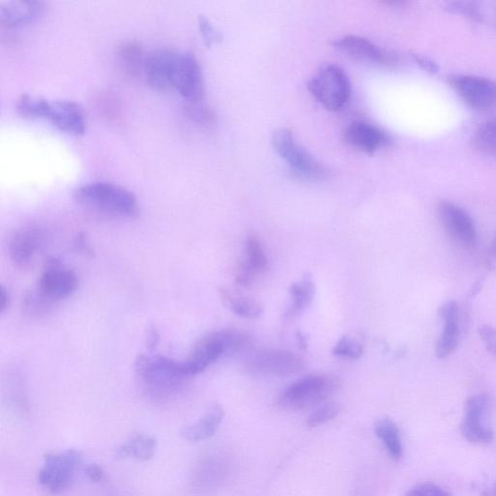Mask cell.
Here are the masks:
<instances>
[{
    "instance_id": "obj_15",
    "label": "cell",
    "mask_w": 496,
    "mask_h": 496,
    "mask_svg": "<svg viewBox=\"0 0 496 496\" xmlns=\"http://www.w3.org/2000/svg\"><path fill=\"white\" fill-rule=\"evenodd\" d=\"M336 49L359 62L375 65H393L396 64V57L391 52L382 49L369 39L360 36L347 35L334 42Z\"/></svg>"
},
{
    "instance_id": "obj_3",
    "label": "cell",
    "mask_w": 496,
    "mask_h": 496,
    "mask_svg": "<svg viewBox=\"0 0 496 496\" xmlns=\"http://www.w3.org/2000/svg\"><path fill=\"white\" fill-rule=\"evenodd\" d=\"M249 342V336L238 330L227 329L213 332L202 338L192 349L190 354L183 361L186 372L189 378L195 377L207 370L223 354L236 352L245 347Z\"/></svg>"
},
{
    "instance_id": "obj_28",
    "label": "cell",
    "mask_w": 496,
    "mask_h": 496,
    "mask_svg": "<svg viewBox=\"0 0 496 496\" xmlns=\"http://www.w3.org/2000/svg\"><path fill=\"white\" fill-rule=\"evenodd\" d=\"M292 299V308L290 309L289 316L305 310L310 304L316 294V286L309 278H305L300 283H293L289 289Z\"/></svg>"
},
{
    "instance_id": "obj_4",
    "label": "cell",
    "mask_w": 496,
    "mask_h": 496,
    "mask_svg": "<svg viewBox=\"0 0 496 496\" xmlns=\"http://www.w3.org/2000/svg\"><path fill=\"white\" fill-rule=\"evenodd\" d=\"M340 386L341 380L335 375H309L290 385L278 397V405L294 410L318 405L332 396Z\"/></svg>"
},
{
    "instance_id": "obj_44",
    "label": "cell",
    "mask_w": 496,
    "mask_h": 496,
    "mask_svg": "<svg viewBox=\"0 0 496 496\" xmlns=\"http://www.w3.org/2000/svg\"><path fill=\"white\" fill-rule=\"evenodd\" d=\"M495 492H496V491H495Z\"/></svg>"
},
{
    "instance_id": "obj_38",
    "label": "cell",
    "mask_w": 496,
    "mask_h": 496,
    "mask_svg": "<svg viewBox=\"0 0 496 496\" xmlns=\"http://www.w3.org/2000/svg\"><path fill=\"white\" fill-rule=\"evenodd\" d=\"M256 274L248 262H241L237 270L236 283L244 287L248 286Z\"/></svg>"
},
{
    "instance_id": "obj_29",
    "label": "cell",
    "mask_w": 496,
    "mask_h": 496,
    "mask_svg": "<svg viewBox=\"0 0 496 496\" xmlns=\"http://www.w3.org/2000/svg\"><path fill=\"white\" fill-rule=\"evenodd\" d=\"M49 102L39 96L22 94L16 101V110L25 117L45 119Z\"/></svg>"
},
{
    "instance_id": "obj_13",
    "label": "cell",
    "mask_w": 496,
    "mask_h": 496,
    "mask_svg": "<svg viewBox=\"0 0 496 496\" xmlns=\"http://www.w3.org/2000/svg\"><path fill=\"white\" fill-rule=\"evenodd\" d=\"M44 229L35 223L22 225L11 235L8 252L12 262L25 267L32 261L35 254L42 248L45 241Z\"/></svg>"
},
{
    "instance_id": "obj_9",
    "label": "cell",
    "mask_w": 496,
    "mask_h": 496,
    "mask_svg": "<svg viewBox=\"0 0 496 496\" xmlns=\"http://www.w3.org/2000/svg\"><path fill=\"white\" fill-rule=\"evenodd\" d=\"M180 52L159 49L147 56L144 75L150 86L159 91L175 90Z\"/></svg>"
},
{
    "instance_id": "obj_14",
    "label": "cell",
    "mask_w": 496,
    "mask_h": 496,
    "mask_svg": "<svg viewBox=\"0 0 496 496\" xmlns=\"http://www.w3.org/2000/svg\"><path fill=\"white\" fill-rule=\"evenodd\" d=\"M175 90L187 102H198L204 99L202 68L196 57L190 52H180Z\"/></svg>"
},
{
    "instance_id": "obj_31",
    "label": "cell",
    "mask_w": 496,
    "mask_h": 496,
    "mask_svg": "<svg viewBox=\"0 0 496 496\" xmlns=\"http://www.w3.org/2000/svg\"><path fill=\"white\" fill-rule=\"evenodd\" d=\"M474 143L482 152L496 156V119L489 120L479 127Z\"/></svg>"
},
{
    "instance_id": "obj_23",
    "label": "cell",
    "mask_w": 496,
    "mask_h": 496,
    "mask_svg": "<svg viewBox=\"0 0 496 496\" xmlns=\"http://www.w3.org/2000/svg\"><path fill=\"white\" fill-rule=\"evenodd\" d=\"M117 58L120 68L130 77L144 74V63L147 57L142 45L135 40L120 43L117 48Z\"/></svg>"
},
{
    "instance_id": "obj_17",
    "label": "cell",
    "mask_w": 496,
    "mask_h": 496,
    "mask_svg": "<svg viewBox=\"0 0 496 496\" xmlns=\"http://www.w3.org/2000/svg\"><path fill=\"white\" fill-rule=\"evenodd\" d=\"M45 119L49 120L59 130L69 133L72 135H82L87 130V113L75 101H50Z\"/></svg>"
},
{
    "instance_id": "obj_11",
    "label": "cell",
    "mask_w": 496,
    "mask_h": 496,
    "mask_svg": "<svg viewBox=\"0 0 496 496\" xmlns=\"http://www.w3.org/2000/svg\"><path fill=\"white\" fill-rule=\"evenodd\" d=\"M490 402L485 395L467 398L461 431L470 443L488 444L493 440L494 433L488 425Z\"/></svg>"
},
{
    "instance_id": "obj_24",
    "label": "cell",
    "mask_w": 496,
    "mask_h": 496,
    "mask_svg": "<svg viewBox=\"0 0 496 496\" xmlns=\"http://www.w3.org/2000/svg\"><path fill=\"white\" fill-rule=\"evenodd\" d=\"M446 6L454 13L463 15L472 21L488 22L496 27V4L455 2L448 3Z\"/></svg>"
},
{
    "instance_id": "obj_20",
    "label": "cell",
    "mask_w": 496,
    "mask_h": 496,
    "mask_svg": "<svg viewBox=\"0 0 496 496\" xmlns=\"http://www.w3.org/2000/svg\"><path fill=\"white\" fill-rule=\"evenodd\" d=\"M439 317L444 322V328L437 346H435V354L440 359H445L454 353L458 345L459 335H461L457 302L454 300L447 301L440 308Z\"/></svg>"
},
{
    "instance_id": "obj_16",
    "label": "cell",
    "mask_w": 496,
    "mask_h": 496,
    "mask_svg": "<svg viewBox=\"0 0 496 496\" xmlns=\"http://www.w3.org/2000/svg\"><path fill=\"white\" fill-rule=\"evenodd\" d=\"M439 213L443 225L457 240L466 248H474L477 243V231L474 220L458 204L443 201Z\"/></svg>"
},
{
    "instance_id": "obj_19",
    "label": "cell",
    "mask_w": 496,
    "mask_h": 496,
    "mask_svg": "<svg viewBox=\"0 0 496 496\" xmlns=\"http://www.w3.org/2000/svg\"><path fill=\"white\" fill-rule=\"evenodd\" d=\"M344 140L349 146L373 154L388 144L389 137L378 126L367 122H355L346 128Z\"/></svg>"
},
{
    "instance_id": "obj_32",
    "label": "cell",
    "mask_w": 496,
    "mask_h": 496,
    "mask_svg": "<svg viewBox=\"0 0 496 496\" xmlns=\"http://www.w3.org/2000/svg\"><path fill=\"white\" fill-rule=\"evenodd\" d=\"M187 116L192 120L204 126H211L215 123V116L208 106L202 101L187 102L186 107Z\"/></svg>"
},
{
    "instance_id": "obj_40",
    "label": "cell",
    "mask_w": 496,
    "mask_h": 496,
    "mask_svg": "<svg viewBox=\"0 0 496 496\" xmlns=\"http://www.w3.org/2000/svg\"><path fill=\"white\" fill-rule=\"evenodd\" d=\"M414 58L422 68L426 69L431 72V74H437L439 71V65L430 57L421 55H414Z\"/></svg>"
},
{
    "instance_id": "obj_21",
    "label": "cell",
    "mask_w": 496,
    "mask_h": 496,
    "mask_svg": "<svg viewBox=\"0 0 496 496\" xmlns=\"http://www.w3.org/2000/svg\"><path fill=\"white\" fill-rule=\"evenodd\" d=\"M224 415L222 406L214 405L196 422L181 431V438L189 442H201L211 439L219 431Z\"/></svg>"
},
{
    "instance_id": "obj_12",
    "label": "cell",
    "mask_w": 496,
    "mask_h": 496,
    "mask_svg": "<svg viewBox=\"0 0 496 496\" xmlns=\"http://www.w3.org/2000/svg\"><path fill=\"white\" fill-rule=\"evenodd\" d=\"M450 83L472 108L486 111L496 106V82L479 76L456 75Z\"/></svg>"
},
{
    "instance_id": "obj_30",
    "label": "cell",
    "mask_w": 496,
    "mask_h": 496,
    "mask_svg": "<svg viewBox=\"0 0 496 496\" xmlns=\"http://www.w3.org/2000/svg\"><path fill=\"white\" fill-rule=\"evenodd\" d=\"M246 248L248 256V264L251 269L257 274H263L268 271L269 262L265 257L261 241L257 236L250 235L246 240Z\"/></svg>"
},
{
    "instance_id": "obj_25",
    "label": "cell",
    "mask_w": 496,
    "mask_h": 496,
    "mask_svg": "<svg viewBox=\"0 0 496 496\" xmlns=\"http://www.w3.org/2000/svg\"><path fill=\"white\" fill-rule=\"evenodd\" d=\"M220 295L223 304L238 317L257 319L262 316L263 308L257 300L236 295L225 288L220 289Z\"/></svg>"
},
{
    "instance_id": "obj_35",
    "label": "cell",
    "mask_w": 496,
    "mask_h": 496,
    "mask_svg": "<svg viewBox=\"0 0 496 496\" xmlns=\"http://www.w3.org/2000/svg\"><path fill=\"white\" fill-rule=\"evenodd\" d=\"M405 496H450L441 487L432 483H422L411 489Z\"/></svg>"
},
{
    "instance_id": "obj_36",
    "label": "cell",
    "mask_w": 496,
    "mask_h": 496,
    "mask_svg": "<svg viewBox=\"0 0 496 496\" xmlns=\"http://www.w3.org/2000/svg\"><path fill=\"white\" fill-rule=\"evenodd\" d=\"M199 29L203 39L209 46L220 42L222 40V34L215 29L213 23L204 17L199 19Z\"/></svg>"
},
{
    "instance_id": "obj_8",
    "label": "cell",
    "mask_w": 496,
    "mask_h": 496,
    "mask_svg": "<svg viewBox=\"0 0 496 496\" xmlns=\"http://www.w3.org/2000/svg\"><path fill=\"white\" fill-rule=\"evenodd\" d=\"M79 278L56 258L47 260L39 282V293L47 300L66 299L76 292Z\"/></svg>"
},
{
    "instance_id": "obj_39",
    "label": "cell",
    "mask_w": 496,
    "mask_h": 496,
    "mask_svg": "<svg viewBox=\"0 0 496 496\" xmlns=\"http://www.w3.org/2000/svg\"><path fill=\"white\" fill-rule=\"evenodd\" d=\"M83 471L84 475L91 482L100 483L105 478V471L99 465H89Z\"/></svg>"
},
{
    "instance_id": "obj_37",
    "label": "cell",
    "mask_w": 496,
    "mask_h": 496,
    "mask_svg": "<svg viewBox=\"0 0 496 496\" xmlns=\"http://www.w3.org/2000/svg\"><path fill=\"white\" fill-rule=\"evenodd\" d=\"M478 334L489 352L496 356V329L490 325H482Z\"/></svg>"
},
{
    "instance_id": "obj_26",
    "label": "cell",
    "mask_w": 496,
    "mask_h": 496,
    "mask_svg": "<svg viewBox=\"0 0 496 496\" xmlns=\"http://www.w3.org/2000/svg\"><path fill=\"white\" fill-rule=\"evenodd\" d=\"M374 431L392 458L395 461H399L403 457V443L401 432H399L396 422L387 418L380 419L375 422Z\"/></svg>"
},
{
    "instance_id": "obj_41",
    "label": "cell",
    "mask_w": 496,
    "mask_h": 496,
    "mask_svg": "<svg viewBox=\"0 0 496 496\" xmlns=\"http://www.w3.org/2000/svg\"><path fill=\"white\" fill-rule=\"evenodd\" d=\"M0 311L3 313L9 308L10 306V294L7 292V289L3 286L2 290H0Z\"/></svg>"
},
{
    "instance_id": "obj_5",
    "label": "cell",
    "mask_w": 496,
    "mask_h": 496,
    "mask_svg": "<svg viewBox=\"0 0 496 496\" xmlns=\"http://www.w3.org/2000/svg\"><path fill=\"white\" fill-rule=\"evenodd\" d=\"M82 461V454L75 449L47 453L39 472L40 485L54 494L65 492L74 483Z\"/></svg>"
},
{
    "instance_id": "obj_7",
    "label": "cell",
    "mask_w": 496,
    "mask_h": 496,
    "mask_svg": "<svg viewBox=\"0 0 496 496\" xmlns=\"http://www.w3.org/2000/svg\"><path fill=\"white\" fill-rule=\"evenodd\" d=\"M272 142L276 152L300 178L317 181L326 177L325 167L295 140L287 129L274 131Z\"/></svg>"
},
{
    "instance_id": "obj_42",
    "label": "cell",
    "mask_w": 496,
    "mask_h": 496,
    "mask_svg": "<svg viewBox=\"0 0 496 496\" xmlns=\"http://www.w3.org/2000/svg\"><path fill=\"white\" fill-rule=\"evenodd\" d=\"M298 341H299V344H300V347H302V348H307L308 347L307 338L301 333H298Z\"/></svg>"
},
{
    "instance_id": "obj_1",
    "label": "cell",
    "mask_w": 496,
    "mask_h": 496,
    "mask_svg": "<svg viewBox=\"0 0 496 496\" xmlns=\"http://www.w3.org/2000/svg\"><path fill=\"white\" fill-rule=\"evenodd\" d=\"M142 390L154 401L163 402L181 389L190 379L183 361L161 355H140L135 365Z\"/></svg>"
},
{
    "instance_id": "obj_33",
    "label": "cell",
    "mask_w": 496,
    "mask_h": 496,
    "mask_svg": "<svg viewBox=\"0 0 496 496\" xmlns=\"http://www.w3.org/2000/svg\"><path fill=\"white\" fill-rule=\"evenodd\" d=\"M333 353L335 356L350 360H357L364 354V346L352 338L344 336L342 340L335 345Z\"/></svg>"
},
{
    "instance_id": "obj_10",
    "label": "cell",
    "mask_w": 496,
    "mask_h": 496,
    "mask_svg": "<svg viewBox=\"0 0 496 496\" xmlns=\"http://www.w3.org/2000/svg\"><path fill=\"white\" fill-rule=\"evenodd\" d=\"M304 368V359L280 349L259 350L248 361V369L252 372L273 377H289Z\"/></svg>"
},
{
    "instance_id": "obj_43",
    "label": "cell",
    "mask_w": 496,
    "mask_h": 496,
    "mask_svg": "<svg viewBox=\"0 0 496 496\" xmlns=\"http://www.w3.org/2000/svg\"><path fill=\"white\" fill-rule=\"evenodd\" d=\"M492 256L496 258V237L494 238L492 245Z\"/></svg>"
},
{
    "instance_id": "obj_18",
    "label": "cell",
    "mask_w": 496,
    "mask_h": 496,
    "mask_svg": "<svg viewBox=\"0 0 496 496\" xmlns=\"http://www.w3.org/2000/svg\"><path fill=\"white\" fill-rule=\"evenodd\" d=\"M47 10V4L39 0H19L0 4V22L6 29L26 27L39 21Z\"/></svg>"
},
{
    "instance_id": "obj_34",
    "label": "cell",
    "mask_w": 496,
    "mask_h": 496,
    "mask_svg": "<svg viewBox=\"0 0 496 496\" xmlns=\"http://www.w3.org/2000/svg\"><path fill=\"white\" fill-rule=\"evenodd\" d=\"M341 408L337 405L331 403L325 405L310 414L307 420V425L309 428H317L323 423L335 419L340 413Z\"/></svg>"
},
{
    "instance_id": "obj_6",
    "label": "cell",
    "mask_w": 496,
    "mask_h": 496,
    "mask_svg": "<svg viewBox=\"0 0 496 496\" xmlns=\"http://www.w3.org/2000/svg\"><path fill=\"white\" fill-rule=\"evenodd\" d=\"M309 90L329 111H340L351 95L350 80L340 66L328 65L322 68L309 83Z\"/></svg>"
},
{
    "instance_id": "obj_22",
    "label": "cell",
    "mask_w": 496,
    "mask_h": 496,
    "mask_svg": "<svg viewBox=\"0 0 496 496\" xmlns=\"http://www.w3.org/2000/svg\"><path fill=\"white\" fill-rule=\"evenodd\" d=\"M156 450V439L150 434L138 432L131 435L126 443L117 448L116 457L119 459L133 458L148 462L154 457Z\"/></svg>"
},
{
    "instance_id": "obj_27",
    "label": "cell",
    "mask_w": 496,
    "mask_h": 496,
    "mask_svg": "<svg viewBox=\"0 0 496 496\" xmlns=\"http://www.w3.org/2000/svg\"><path fill=\"white\" fill-rule=\"evenodd\" d=\"M95 110L110 124H117L123 117V107L118 96L112 91H100L93 99Z\"/></svg>"
},
{
    "instance_id": "obj_2",
    "label": "cell",
    "mask_w": 496,
    "mask_h": 496,
    "mask_svg": "<svg viewBox=\"0 0 496 496\" xmlns=\"http://www.w3.org/2000/svg\"><path fill=\"white\" fill-rule=\"evenodd\" d=\"M74 196L80 204L103 213L123 217H135L139 213L135 193L108 181L81 185L74 190Z\"/></svg>"
}]
</instances>
